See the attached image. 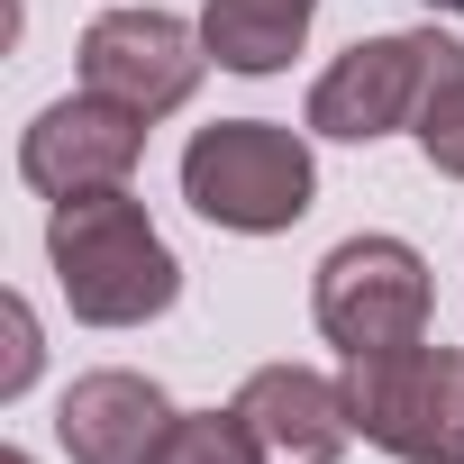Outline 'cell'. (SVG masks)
<instances>
[{"mask_svg": "<svg viewBox=\"0 0 464 464\" xmlns=\"http://www.w3.org/2000/svg\"><path fill=\"white\" fill-rule=\"evenodd\" d=\"M182 200L209 227H237V237H283L292 218H310L319 200V164L310 137L283 119H218L182 146Z\"/></svg>", "mask_w": 464, "mask_h": 464, "instance_id": "cell-2", "label": "cell"}, {"mask_svg": "<svg viewBox=\"0 0 464 464\" xmlns=\"http://www.w3.org/2000/svg\"><path fill=\"white\" fill-rule=\"evenodd\" d=\"M209 73V46L200 28H182L173 10H101L82 28V92L137 110V119H164L200 92Z\"/></svg>", "mask_w": 464, "mask_h": 464, "instance_id": "cell-6", "label": "cell"}, {"mask_svg": "<svg viewBox=\"0 0 464 464\" xmlns=\"http://www.w3.org/2000/svg\"><path fill=\"white\" fill-rule=\"evenodd\" d=\"M428 310H437V283H428V256L410 237H346L319 256L310 319L337 355L410 346V337H428Z\"/></svg>", "mask_w": 464, "mask_h": 464, "instance_id": "cell-4", "label": "cell"}, {"mask_svg": "<svg viewBox=\"0 0 464 464\" xmlns=\"http://www.w3.org/2000/svg\"><path fill=\"white\" fill-rule=\"evenodd\" d=\"M428 10H464V0H428Z\"/></svg>", "mask_w": 464, "mask_h": 464, "instance_id": "cell-14", "label": "cell"}, {"mask_svg": "<svg viewBox=\"0 0 464 464\" xmlns=\"http://www.w3.org/2000/svg\"><path fill=\"white\" fill-rule=\"evenodd\" d=\"M419 155L446 173V182H464V55L437 73V92H428V110H419Z\"/></svg>", "mask_w": 464, "mask_h": 464, "instance_id": "cell-12", "label": "cell"}, {"mask_svg": "<svg viewBox=\"0 0 464 464\" xmlns=\"http://www.w3.org/2000/svg\"><path fill=\"white\" fill-rule=\"evenodd\" d=\"M28 382H37V310L10 301V364H0V401H19Z\"/></svg>", "mask_w": 464, "mask_h": 464, "instance_id": "cell-13", "label": "cell"}, {"mask_svg": "<svg viewBox=\"0 0 464 464\" xmlns=\"http://www.w3.org/2000/svg\"><path fill=\"white\" fill-rule=\"evenodd\" d=\"M346 419L401 464H464V355L428 337L346 355Z\"/></svg>", "mask_w": 464, "mask_h": 464, "instance_id": "cell-3", "label": "cell"}, {"mask_svg": "<svg viewBox=\"0 0 464 464\" xmlns=\"http://www.w3.org/2000/svg\"><path fill=\"white\" fill-rule=\"evenodd\" d=\"M46 265H55V292L82 328H146L173 310L182 292V265L164 246V227L146 218V200L119 182V191H73L55 200L46 218Z\"/></svg>", "mask_w": 464, "mask_h": 464, "instance_id": "cell-1", "label": "cell"}, {"mask_svg": "<svg viewBox=\"0 0 464 464\" xmlns=\"http://www.w3.org/2000/svg\"><path fill=\"white\" fill-rule=\"evenodd\" d=\"M464 46L437 37V28H392V37H364L346 46L319 82H310V137H337V146H373L392 128H419L437 73L455 64Z\"/></svg>", "mask_w": 464, "mask_h": 464, "instance_id": "cell-5", "label": "cell"}, {"mask_svg": "<svg viewBox=\"0 0 464 464\" xmlns=\"http://www.w3.org/2000/svg\"><path fill=\"white\" fill-rule=\"evenodd\" d=\"M0 464H28V455H19V446H10V455H0Z\"/></svg>", "mask_w": 464, "mask_h": 464, "instance_id": "cell-15", "label": "cell"}, {"mask_svg": "<svg viewBox=\"0 0 464 464\" xmlns=\"http://www.w3.org/2000/svg\"><path fill=\"white\" fill-rule=\"evenodd\" d=\"M227 410L246 419V437H256L265 464H337L346 437H355L346 382H328V373H310V364H256Z\"/></svg>", "mask_w": 464, "mask_h": 464, "instance_id": "cell-8", "label": "cell"}, {"mask_svg": "<svg viewBox=\"0 0 464 464\" xmlns=\"http://www.w3.org/2000/svg\"><path fill=\"white\" fill-rule=\"evenodd\" d=\"M146 464H265V455H256L237 410H173V428Z\"/></svg>", "mask_w": 464, "mask_h": 464, "instance_id": "cell-11", "label": "cell"}, {"mask_svg": "<svg viewBox=\"0 0 464 464\" xmlns=\"http://www.w3.org/2000/svg\"><path fill=\"white\" fill-rule=\"evenodd\" d=\"M319 19V0H200V46L218 73H283Z\"/></svg>", "mask_w": 464, "mask_h": 464, "instance_id": "cell-10", "label": "cell"}, {"mask_svg": "<svg viewBox=\"0 0 464 464\" xmlns=\"http://www.w3.org/2000/svg\"><path fill=\"white\" fill-rule=\"evenodd\" d=\"M164 428H173V401H164L146 373H128V364L82 373V382L64 392V410H55V446H64L73 464H146V455L164 446Z\"/></svg>", "mask_w": 464, "mask_h": 464, "instance_id": "cell-9", "label": "cell"}, {"mask_svg": "<svg viewBox=\"0 0 464 464\" xmlns=\"http://www.w3.org/2000/svg\"><path fill=\"white\" fill-rule=\"evenodd\" d=\"M146 155V119L101 101V92H73V101H46L19 137V173L28 191L46 200H73V191H119Z\"/></svg>", "mask_w": 464, "mask_h": 464, "instance_id": "cell-7", "label": "cell"}]
</instances>
